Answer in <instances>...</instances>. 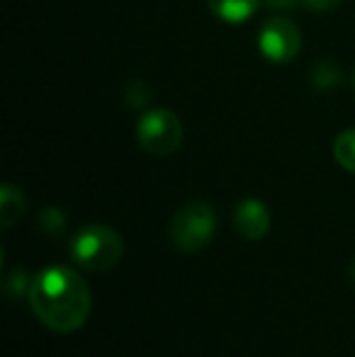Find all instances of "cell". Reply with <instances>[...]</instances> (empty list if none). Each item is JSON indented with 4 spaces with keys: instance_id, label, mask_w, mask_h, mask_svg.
Returning <instances> with one entry per match:
<instances>
[{
    "instance_id": "6da1fadb",
    "label": "cell",
    "mask_w": 355,
    "mask_h": 357,
    "mask_svg": "<svg viewBox=\"0 0 355 357\" xmlns=\"http://www.w3.org/2000/svg\"><path fill=\"white\" fill-rule=\"evenodd\" d=\"M27 299L34 316L54 333L83 328L93 309L88 282L78 270L66 265H52L34 275Z\"/></svg>"
},
{
    "instance_id": "277c9868",
    "label": "cell",
    "mask_w": 355,
    "mask_h": 357,
    "mask_svg": "<svg viewBox=\"0 0 355 357\" xmlns=\"http://www.w3.org/2000/svg\"><path fill=\"white\" fill-rule=\"evenodd\" d=\"M137 142L146 153L156 158L176 153L183 144V124L178 114L171 109H149L142 119L137 122Z\"/></svg>"
},
{
    "instance_id": "7c38bea8",
    "label": "cell",
    "mask_w": 355,
    "mask_h": 357,
    "mask_svg": "<svg viewBox=\"0 0 355 357\" xmlns=\"http://www.w3.org/2000/svg\"><path fill=\"white\" fill-rule=\"evenodd\" d=\"M29 287H32V278L27 275V270H13V273L5 275L3 280V291L10 299H17L22 294H29Z\"/></svg>"
},
{
    "instance_id": "8992f818",
    "label": "cell",
    "mask_w": 355,
    "mask_h": 357,
    "mask_svg": "<svg viewBox=\"0 0 355 357\" xmlns=\"http://www.w3.org/2000/svg\"><path fill=\"white\" fill-rule=\"evenodd\" d=\"M232 221H234V229L241 238L246 241H261L268 236L270 231V212L268 207L261 202V199H241L236 204L232 214Z\"/></svg>"
},
{
    "instance_id": "30bf717a",
    "label": "cell",
    "mask_w": 355,
    "mask_h": 357,
    "mask_svg": "<svg viewBox=\"0 0 355 357\" xmlns=\"http://www.w3.org/2000/svg\"><path fill=\"white\" fill-rule=\"evenodd\" d=\"M333 158L343 170L355 175V129H346L333 142Z\"/></svg>"
},
{
    "instance_id": "2e32d148",
    "label": "cell",
    "mask_w": 355,
    "mask_h": 357,
    "mask_svg": "<svg viewBox=\"0 0 355 357\" xmlns=\"http://www.w3.org/2000/svg\"><path fill=\"white\" fill-rule=\"evenodd\" d=\"M351 275H353V280H355V265H353V270H351Z\"/></svg>"
},
{
    "instance_id": "8fae6325",
    "label": "cell",
    "mask_w": 355,
    "mask_h": 357,
    "mask_svg": "<svg viewBox=\"0 0 355 357\" xmlns=\"http://www.w3.org/2000/svg\"><path fill=\"white\" fill-rule=\"evenodd\" d=\"M37 226L42 234L59 236L66 226V212L61 207H44L37 216Z\"/></svg>"
},
{
    "instance_id": "4fadbf2b",
    "label": "cell",
    "mask_w": 355,
    "mask_h": 357,
    "mask_svg": "<svg viewBox=\"0 0 355 357\" xmlns=\"http://www.w3.org/2000/svg\"><path fill=\"white\" fill-rule=\"evenodd\" d=\"M151 98V88H149L144 80H132L127 85V93H124V100H127L129 107H144Z\"/></svg>"
},
{
    "instance_id": "ba28073f",
    "label": "cell",
    "mask_w": 355,
    "mask_h": 357,
    "mask_svg": "<svg viewBox=\"0 0 355 357\" xmlns=\"http://www.w3.org/2000/svg\"><path fill=\"white\" fill-rule=\"evenodd\" d=\"M24 209H27V202H24L22 190L5 183L0 188V226L3 229L15 226L24 216Z\"/></svg>"
},
{
    "instance_id": "52a82bcc",
    "label": "cell",
    "mask_w": 355,
    "mask_h": 357,
    "mask_svg": "<svg viewBox=\"0 0 355 357\" xmlns=\"http://www.w3.org/2000/svg\"><path fill=\"white\" fill-rule=\"evenodd\" d=\"M263 0H207L209 10L217 15L222 22L241 24L258 10Z\"/></svg>"
},
{
    "instance_id": "9c48e42d",
    "label": "cell",
    "mask_w": 355,
    "mask_h": 357,
    "mask_svg": "<svg viewBox=\"0 0 355 357\" xmlns=\"http://www.w3.org/2000/svg\"><path fill=\"white\" fill-rule=\"evenodd\" d=\"M309 83L317 90H333L343 83V71L331 59H319L309 71Z\"/></svg>"
},
{
    "instance_id": "e0dca14e",
    "label": "cell",
    "mask_w": 355,
    "mask_h": 357,
    "mask_svg": "<svg viewBox=\"0 0 355 357\" xmlns=\"http://www.w3.org/2000/svg\"><path fill=\"white\" fill-rule=\"evenodd\" d=\"M353 85H355V75H353Z\"/></svg>"
},
{
    "instance_id": "3957f363",
    "label": "cell",
    "mask_w": 355,
    "mask_h": 357,
    "mask_svg": "<svg viewBox=\"0 0 355 357\" xmlns=\"http://www.w3.org/2000/svg\"><path fill=\"white\" fill-rule=\"evenodd\" d=\"M217 231V214L207 202H188L178 209L171 221V243L183 253H197L209 241L214 238Z\"/></svg>"
},
{
    "instance_id": "9a60e30c",
    "label": "cell",
    "mask_w": 355,
    "mask_h": 357,
    "mask_svg": "<svg viewBox=\"0 0 355 357\" xmlns=\"http://www.w3.org/2000/svg\"><path fill=\"white\" fill-rule=\"evenodd\" d=\"M270 10H280V13H287V10H294L302 0H263Z\"/></svg>"
},
{
    "instance_id": "5b68a950",
    "label": "cell",
    "mask_w": 355,
    "mask_h": 357,
    "mask_svg": "<svg viewBox=\"0 0 355 357\" xmlns=\"http://www.w3.org/2000/svg\"><path fill=\"white\" fill-rule=\"evenodd\" d=\"M258 49L273 63H287L302 49V34L287 17H273L258 32Z\"/></svg>"
},
{
    "instance_id": "7a4b0ae2",
    "label": "cell",
    "mask_w": 355,
    "mask_h": 357,
    "mask_svg": "<svg viewBox=\"0 0 355 357\" xmlns=\"http://www.w3.org/2000/svg\"><path fill=\"white\" fill-rule=\"evenodd\" d=\"M122 236L105 224H86L71 241V260L88 273H107L122 260Z\"/></svg>"
},
{
    "instance_id": "5bb4252c",
    "label": "cell",
    "mask_w": 355,
    "mask_h": 357,
    "mask_svg": "<svg viewBox=\"0 0 355 357\" xmlns=\"http://www.w3.org/2000/svg\"><path fill=\"white\" fill-rule=\"evenodd\" d=\"M302 3L314 13H328V10H336L341 0H302Z\"/></svg>"
}]
</instances>
